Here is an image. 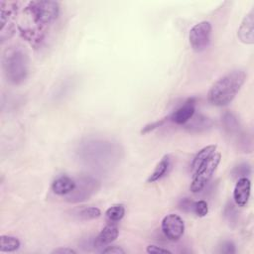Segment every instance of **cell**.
<instances>
[{"label":"cell","instance_id":"1","mask_svg":"<svg viewBox=\"0 0 254 254\" xmlns=\"http://www.w3.org/2000/svg\"><path fill=\"white\" fill-rule=\"evenodd\" d=\"M60 5L56 1H31L25 7L23 20L18 28L22 36L31 44L40 43L46 29L59 16Z\"/></svg>","mask_w":254,"mask_h":254},{"label":"cell","instance_id":"2","mask_svg":"<svg viewBox=\"0 0 254 254\" xmlns=\"http://www.w3.org/2000/svg\"><path fill=\"white\" fill-rule=\"evenodd\" d=\"M247 74L242 69H234L217 79L207 92L208 102L217 107L226 106L235 98L246 80Z\"/></svg>","mask_w":254,"mask_h":254},{"label":"cell","instance_id":"3","mask_svg":"<svg viewBox=\"0 0 254 254\" xmlns=\"http://www.w3.org/2000/svg\"><path fill=\"white\" fill-rule=\"evenodd\" d=\"M29 57L20 47L7 48L2 56V68L6 79L12 84H20L29 74Z\"/></svg>","mask_w":254,"mask_h":254},{"label":"cell","instance_id":"4","mask_svg":"<svg viewBox=\"0 0 254 254\" xmlns=\"http://www.w3.org/2000/svg\"><path fill=\"white\" fill-rule=\"evenodd\" d=\"M220 160L221 155L219 153H214L195 172H193L192 181L190 186V191L198 192L206 186V184L212 178L215 170L217 169Z\"/></svg>","mask_w":254,"mask_h":254},{"label":"cell","instance_id":"5","mask_svg":"<svg viewBox=\"0 0 254 254\" xmlns=\"http://www.w3.org/2000/svg\"><path fill=\"white\" fill-rule=\"evenodd\" d=\"M211 24L208 21L198 22L190 30L189 41L194 52H202L208 47L211 38Z\"/></svg>","mask_w":254,"mask_h":254},{"label":"cell","instance_id":"6","mask_svg":"<svg viewBox=\"0 0 254 254\" xmlns=\"http://www.w3.org/2000/svg\"><path fill=\"white\" fill-rule=\"evenodd\" d=\"M98 189V182L90 177L79 179L76 182L75 189L65 195V199L69 202H80L88 199Z\"/></svg>","mask_w":254,"mask_h":254},{"label":"cell","instance_id":"7","mask_svg":"<svg viewBox=\"0 0 254 254\" xmlns=\"http://www.w3.org/2000/svg\"><path fill=\"white\" fill-rule=\"evenodd\" d=\"M161 228L166 238L171 241H177L185 232V222L180 215L170 213L163 218Z\"/></svg>","mask_w":254,"mask_h":254},{"label":"cell","instance_id":"8","mask_svg":"<svg viewBox=\"0 0 254 254\" xmlns=\"http://www.w3.org/2000/svg\"><path fill=\"white\" fill-rule=\"evenodd\" d=\"M239 41L245 45L254 44V10L251 9L242 19L237 30Z\"/></svg>","mask_w":254,"mask_h":254},{"label":"cell","instance_id":"9","mask_svg":"<svg viewBox=\"0 0 254 254\" xmlns=\"http://www.w3.org/2000/svg\"><path fill=\"white\" fill-rule=\"evenodd\" d=\"M251 192V182L247 177L239 178L233 190V199L237 206H246Z\"/></svg>","mask_w":254,"mask_h":254},{"label":"cell","instance_id":"10","mask_svg":"<svg viewBox=\"0 0 254 254\" xmlns=\"http://www.w3.org/2000/svg\"><path fill=\"white\" fill-rule=\"evenodd\" d=\"M195 112V101L194 98H189L182 106L176 109L170 116V119L179 125L187 124Z\"/></svg>","mask_w":254,"mask_h":254},{"label":"cell","instance_id":"11","mask_svg":"<svg viewBox=\"0 0 254 254\" xmlns=\"http://www.w3.org/2000/svg\"><path fill=\"white\" fill-rule=\"evenodd\" d=\"M118 234H119L118 226L114 222H110L106 224L101 229L99 234L96 236L94 240V245L96 247H104V246L106 247V245L110 244L118 237Z\"/></svg>","mask_w":254,"mask_h":254},{"label":"cell","instance_id":"12","mask_svg":"<svg viewBox=\"0 0 254 254\" xmlns=\"http://www.w3.org/2000/svg\"><path fill=\"white\" fill-rule=\"evenodd\" d=\"M76 186V182L68 176H61L52 184V190L58 195H67Z\"/></svg>","mask_w":254,"mask_h":254},{"label":"cell","instance_id":"13","mask_svg":"<svg viewBox=\"0 0 254 254\" xmlns=\"http://www.w3.org/2000/svg\"><path fill=\"white\" fill-rule=\"evenodd\" d=\"M171 166V158L169 155H165L161 161L156 165L154 171L150 174L147 179V183H155L161 180L167 173Z\"/></svg>","mask_w":254,"mask_h":254},{"label":"cell","instance_id":"14","mask_svg":"<svg viewBox=\"0 0 254 254\" xmlns=\"http://www.w3.org/2000/svg\"><path fill=\"white\" fill-rule=\"evenodd\" d=\"M216 150V145H208L200 149L195 156L193 157L191 161V170L192 172H195L207 159H209Z\"/></svg>","mask_w":254,"mask_h":254},{"label":"cell","instance_id":"15","mask_svg":"<svg viewBox=\"0 0 254 254\" xmlns=\"http://www.w3.org/2000/svg\"><path fill=\"white\" fill-rule=\"evenodd\" d=\"M189 124L187 125V128L190 131H202L207 128H209L212 124L211 120L208 119L207 117H204L202 115H197L195 117H191L190 120L188 122Z\"/></svg>","mask_w":254,"mask_h":254},{"label":"cell","instance_id":"16","mask_svg":"<svg viewBox=\"0 0 254 254\" xmlns=\"http://www.w3.org/2000/svg\"><path fill=\"white\" fill-rule=\"evenodd\" d=\"M21 246L20 240L11 235H1L0 236V251L1 252H14L18 250Z\"/></svg>","mask_w":254,"mask_h":254},{"label":"cell","instance_id":"17","mask_svg":"<svg viewBox=\"0 0 254 254\" xmlns=\"http://www.w3.org/2000/svg\"><path fill=\"white\" fill-rule=\"evenodd\" d=\"M105 215L112 222L120 221L125 215V207L123 204H113L106 209Z\"/></svg>","mask_w":254,"mask_h":254},{"label":"cell","instance_id":"18","mask_svg":"<svg viewBox=\"0 0 254 254\" xmlns=\"http://www.w3.org/2000/svg\"><path fill=\"white\" fill-rule=\"evenodd\" d=\"M76 215L80 220H91V219L98 218L101 215V211L98 207L88 206V207H83L79 209L76 212Z\"/></svg>","mask_w":254,"mask_h":254},{"label":"cell","instance_id":"19","mask_svg":"<svg viewBox=\"0 0 254 254\" xmlns=\"http://www.w3.org/2000/svg\"><path fill=\"white\" fill-rule=\"evenodd\" d=\"M192 211L198 216V217H203L207 214L208 212V204L205 200H197L193 202V207Z\"/></svg>","mask_w":254,"mask_h":254},{"label":"cell","instance_id":"20","mask_svg":"<svg viewBox=\"0 0 254 254\" xmlns=\"http://www.w3.org/2000/svg\"><path fill=\"white\" fill-rule=\"evenodd\" d=\"M251 173V168L248 164L243 163L240 164L238 166H236L233 170H232V175L235 178H243V177H247L248 175H250Z\"/></svg>","mask_w":254,"mask_h":254},{"label":"cell","instance_id":"21","mask_svg":"<svg viewBox=\"0 0 254 254\" xmlns=\"http://www.w3.org/2000/svg\"><path fill=\"white\" fill-rule=\"evenodd\" d=\"M169 118H170V116H169V117H164V118H162V119L156 120V121H154V122H152V123H149V124L145 125V126L141 129L140 133L143 134V135L150 133L151 131H153V130H155V129L161 127Z\"/></svg>","mask_w":254,"mask_h":254},{"label":"cell","instance_id":"22","mask_svg":"<svg viewBox=\"0 0 254 254\" xmlns=\"http://www.w3.org/2000/svg\"><path fill=\"white\" fill-rule=\"evenodd\" d=\"M235 245L231 241H224L220 246V253L225 254H232L235 253Z\"/></svg>","mask_w":254,"mask_h":254},{"label":"cell","instance_id":"23","mask_svg":"<svg viewBox=\"0 0 254 254\" xmlns=\"http://www.w3.org/2000/svg\"><path fill=\"white\" fill-rule=\"evenodd\" d=\"M193 202L192 200L189 199V198H183L180 202V208L182 210H185V211H192V207H193Z\"/></svg>","mask_w":254,"mask_h":254},{"label":"cell","instance_id":"24","mask_svg":"<svg viewBox=\"0 0 254 254\" xmlns=\"http://www.w3.org/2000/svg\"><path fill=\"white\" fill-rule=\"evenodd\" d=\"M146 251L148 253H164V254H171L172 252L168 249H164L162 247H159L157 245H149L146 248Z\"/></svg>","mask_w":254,"mask_h":254},{"label":"cell","instance_id":"25","mask_svg":"<svg viewBox=\"0 0 254 254\" xmlns=\"http://www.w3.org/2000/svg\"><path fill=\"white\" fill-rule=\"evenodd\" d=\"M102 253H111V254H125L124 249L119 246H106L101 250Z\"/></svg>","mask_w":254,"mask_h":254},{"label":"cell","instance_id":"26","mask_svg":"<svg viewBox=\"0 0 254 254\" xmlns=\"http://www.w3.org/2000/svg\"><path fill=\"white\" fill-rule=\"evenodd\" d=\"M52 254H75L76 251L71 249V248H67V247H59L54 249L52 252Z\"/></svg>","mask_w":254,"mask_h":254}]
</instances>
